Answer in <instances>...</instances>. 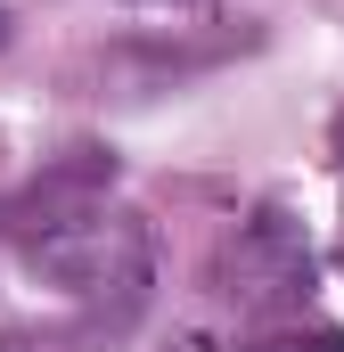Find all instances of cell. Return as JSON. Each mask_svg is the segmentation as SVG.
Returning a JSON list of instances; mask_svg holds the SVG:
<instances>
[{
    "label": "cell",
    "mask_w": 344,
    "mask_h": 352,
    "mask_svg": "<svg viewBox=\"0 0 344 352\" xmlns=\"http://www.w3.org/2000/svg\"><path fill=\"white\" fill-rule=\"evenodd\" d=\"M25 263L41 270L50 287L83 295V303H115L140 311L148 278H156V238L140 213L107 205V197H25V221H8Z\"/></svg>",
    "instance_id": "obj_1"
},
{
    "label": "cell",
    "mask_w": 344,
    "mask_h": 352,
    "mask_svg": "<svg viewBox=\"0 0 344 352\" xmlns=\"http://www.w3.org/2000/svg\"><path fill=\"white\" fill-rule=\"evenodd\" d=\"M213 278H222V295L246 303V311H303L312 287H320V263H312L303 221H295L287 205H262V213H246V221L230 230Z\"/></svg>",
    "instance_id": "obj_2"
},
{
    "label": "cell",
    "mask_w": 344,
    "mask_h": 352,
    "mask_svg": "<svg viewBox=\"0 0 344 352\" xmlns=\"http://www.w3.org/2000/svg\"><path fill=\"white\" fill-rule=\"evenodd\" d=\"M255 33H213V41H115L107 58H98V82H107V98H164V90H180L189 74H205V66H222L230 50H246Z\"/></svg>",
    "instance_id": "obj_3"
},
{
    "label": "cell",
    "mask_w": 344,
    "mask_h": 352,
    "mask_svg": "<svg viewBox=\"0 0 344 352\" xmlns=\"http://www.w3.org/2000/svg\"><path fill=\"white\" fill-rule=\"evenodd\" d=\"M255 352H344V336H270Z\"/></svg>",
    "instance_id": "obj_4"
},
{
    "label": "cell",
    "mask_w": 344,
    "mask_h": 352,
    "mask_svg": "<svg viewBox=\"0 0 344 352\" xmlns=\"http://www.w3.org/2000/svg\"><path fill=\"white\" fill-rule=\"evenodd\" d=\"M328 156L344 164V107H336V123H328Z\"/></svg>",
    "instance_id": "obj_5"
},
{
    "label": "cell",
    "mask_w": 344,
    "mask_h": 352,
    "mask_svg": "<svg viewBox=\"0 0 344 352\" xmlns=\"http://www.w3.org/2000/svg\"><path fill=\"white\" fill-rule=\"evenodd\" d=\"M0 352H50V344H33V336H0Z\"/></svg>",
    "instance_id": "obj_6"
},
{
    "label": "cell",
    "mask_w": 344,
    "mask_h": 352,
    "mask_svg": "<svg viewBox=\"0 0 344 352\" xmlns=\"http://www.w3.org/2000/svg\"><path fill=\"white\" fill-rule=\"evenodd\" d=\"M164 352H213V344H205V336H172Z\"/></svg>",
    "instance_id": "obj_7"
},
{
    "label": "cell",
    "mask_w": 344,
    "mask_h": 352,
    "mask_svg": "<svg viewBox=\"0 0 344 352\" xmlns=\"http://www.w3.org/2000/svg\"><path fill=\"white\" fill-rule=\"evenodd\" d=\"M8 33H17V16H8V0H0V50H8Z\"/></svg>",
    "instance_id": "obj_8"
}]
</instances>
